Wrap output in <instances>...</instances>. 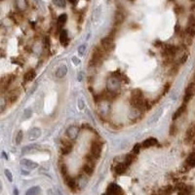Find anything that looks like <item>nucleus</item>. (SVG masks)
Wrapping results in <instances>:
<instances>
[{
  "label": "nucleus",
  "instance_id": "17",
  "mask_svg": "<svg viewBox=\"0 0 195 195\" xmlns=\"http://www.w3.org/2000/svg\"><path fill=\"white\" fill-rule=\"evenodd\" d=\"M176 54V47L171 46V45H166L165 46V55L168 57H173Z\"/></svg>",
  "mask_w": 195,
  "mask_h": 195
},
{
  "label": "nucleus",
  "instance_id": "9",
  "mask_svg": "<svg viewBox=\"0 0 195 195\" xmlns=\"http://www.w3.org/2000/svg\"><path fill=\"white\" fill-rule=\"evenodd\" d=\"M193 94H194V87H193V84H190L185 91V103L190 101V99L193 97Z\"/></svg>",
  "mask_w": 195,
  "mask_h": 195
},
{
  "label": "nucleus",
  "instance_id": "6",
  "mask_svg": "<svg viewBox=\"0 0 195 195\" xmlns=\"http://www.w3.org/2000/svg\"><path fill=\"white\" fill-rule=\"evenodd\" d=\"M102 46L103 49H105V50L110 51L111 49L113 48V46H114V41L112 39V37H109V36H107V37L103 38L102 40Z\"/></svg>",
  "mask_w": 195,
  "mask_h": 195
},
{
  "label": "nucleus",
  "instance_id": "1",
  "mask_svg": "<svg viewBox=\"0 0 195 195\" xmlns=\"http://www.w3.org/2000/svg\"><path fill=\"white\" fill-rule=\"evenodd\" d=\"M131 103L136 108L141 109L143 106H144L145 102L143 99V95L141 90H134L131 94Z\"/></svg>",
  "mask_w": 195,
  "mask_h": 195
},
{
  "label": "nucleus",
  "instance_id": "28",
  "mask_svg": "<svg viewBox=\"0 0 195 195\" xmlns=\"http://www.w3.org/2000/svg\"><path fill=\"white\" fill-rule=\"evenodd\" d=\"M139 150H141V144L139 143H137L135 146H134V148H133V153L134 154H138L139 152Z\"/></svg>",
  "mask_w": 195,
  "mask_h": 195
},
{
  "label": "nucleus",
  "instance_id": "31",
  "mask_svg": "<svg viewBox=\"0 0 195 195\" xmlns=\"http://www.w3.org/2000/svg\"><path fill=\"white\" fill-rule=\"evenodd\" d=\"M18 194H19V191H18L17 188H15V189H14V195H18Z\"/></svg>",
  "mask_w": 195,
  "mask_h": 195
},
{
  "label": "nucleus",
  "instance_id": "12",
  "mask_svg": "<svg viewBox=\"0 0 195 195\" xmlns=\"http://www.w3.org/2000/svg\"><path fill=\"white\" fill-rule=\"evenodd\" d=\"M60 42L62 43L63 45L66 46L68 43V31L66 30H62L60 31Z\"/></svg>",
  "mask_w": 195,
  "mask_h": 195
},
{
  "label": "nucleus",
  "instance_id": "34",
  "mask_svg": "<svg viewBox=\"0 0 195 195\" xmlns=\"http://www.w3.org/2000/svg\"><path fill=\"white\" fill-rule=\"evenodd\" d=\"M69 1H70V2H72V3H75L76 0H69Z\"/></svg>",
  "mask_w": 195,
  "mask_h": 195
},
{
  "label": "nucleus",
  "instance_id": "30",
  "mask_svg": "<svg viewBox=\"0 0 195 195\" xmlns=\"http://www.w3.org/2000/svg\"><path fill=\"white\" fill-rule=\"evenodd\" d=\"M176 126L175 125H173L172 127H171V132H170V134H171V135H175V134H176Z\"/></svg>",
  "mask_w": 195,
  "mask_h": 195
},
{
  "label": "nucleus",
  "instance_id": "21",
  "mask_svg": "<svg viewBox=\"0 0 195 195\" xmlns=\"http://www.w3.org/2000/svg\"><path fill=\"white\" fill-rule=\"evenodd\" d=\"M35 71L34 70H29L24 74V81H31L35 77Z\"/></svg>",
  "mask_w": 195,
  "mask_h": 195
},
{
  "label": "nucleus",
  "instance_id": "11",
  "mask_svg": "<svg viewBox=\"0 0 195 195\" xmlns=\"http://www.w3.org/2000/svg\"><path fill=\"white\" fill-rule=\"evenodd\" d=\"M64 181H65L66 185H68V186L70 188V189L75 190V188H76L77 185H76V181H75L74 179L71 178V176H68L66 178H64Z\"/></svg>",
  "mask_w": 195,
  "mask_h": 195
},
{
  "label": "nucleus",
  "instance_id": "15",
  "mask_svg": "<svg viewBox=\"0 0 195 195\" xmlns=\"http://www.w3.org/2000/svg\"><path fill=\"white\" fill-rule=\"evenodd\" d=\"M127 167H128V165L125 162L124 163H120V164H118L116 167H115V173L118 174V175L124 174L126 172V170H127Z\"/></svg>",
  "mask_w": 195,
  "mask_h": 195
},
{
  "label": "nucleus",
  "instance_id": "33",
  "mask_svg": "<svg viewBox=\"0 0 195 195\" xmlns=\"http://www.w3.org/2000/svg\"><path fill=\"white\" fill-rule=\"evenodd\" d=\"M83 49H84V46L80 47V49H79V50H80V53H81V54H83Z\"/></svg>",
  "mask_w": 195,
  "mask_h": 195
},
{
  "label": "nucleus",
  "instance_id": "8",
  "mask_svg": "<svg viewBox=\"0 0 195 195\" xmlns=\"http://www.w3.org/2000/svg\"><path fill=\"white\" fill-rule=\"evenodd\" d=\"M62 143H63V146H62V153L66 155V154H68L69 152L72 150V144L69 141H68V139H62Z\"/></svg>",
  "mask_w": 195,
  "mask_h": 195
},
{
  "label": "nucleus",
  "instance_id": "3",
  "mask_svg": "<svg viewBox=\"0 0 195 195\" xmlns=\"http://www.w3.org/2000/svg\"><path fill=\"white\" fill-rule=\"evenodd\" d=\"M185 143H195V124L192 125L187 130L185 134Z\"/></svg>",
  "mask_w": 195,
  "mask_h": 195
},
{
  "label": "nucleus",
  "instance_id": "27",
  "mask_svg": "<svg viewBox=\"0 0 195 195\" xmlns=\"http://www.w3.org/2000/svg\"><path fill=\"white\" fill-rule=\"evenodd\" d=\"M22 139H23V132H22V131H20L19 133H18L17 137H16V143H17L18 144L21 143Z\"/></svg>",
  "mask_w": 195,
  "mask_h": 195
},
{
  "label": "nucleus",
  "instance_id": "35",
  "mask_svg": "<svg viewBox=\"0 0 195 195\" xmlns=\"http://www.w3.org/2000/svg\"><path fill=\"white\" fill-rule=\"evenodd\" d=\"M102 195H109V194H102Z\"/></svg>",
  "mask_w": 195,
  "mask_h": 195
},
{
  "label": "nucleus",
  "instance_id": "36",
  "mask_svg": "<svg viewBox=\"0 0 195 195\" xmlns=\"http://www.w3.org/2000/svg\"><path fill=\"white\" fill-rule=\"evenodd\" d=\"M156 195H161V194H160V193H159V194H156Z\"/></svg>",
  "mask_w": 195,
  "mask_h": 195
},
{
  "label": "nucleus",
  "instance_id": "7",
  "mask_svg": "<svg viewBox=\"0 0 195 195\" xmlns=\"http://www.w3.org/2000/svg\"><path fill=\"white\" fill-rule=\"evenodd\" d=\"M102 50L100 48H96L93 51V55H92V60H91V64H97L98 63H100V60H102Z\"/></svg>",
  "mask_w": 195,
  "mask_h": 195
},
{
  "label": "nucleus",
  "instance_id": "14",
  "mask_svg": "<svg viewBox=\"0 0 195 195\" xmlns=\"http://www.w3.org/2000/svg\"><path fill=\"white\" fill-rule=\"evenodd\" d=\"M66 135H68V138H70V139H75L78 135V128H76L74 126L68 128V130L66 131Z\"/></svg>",
  "mask_w": 195,
  "mask_h": 195
},
{
  "label": "nucleus",
  "instance_id": "26",
  "mask_svg": "<svg viewBox=\"0 0 195 195\" xmlns=\"http://www.w3.org/2000/svg\"><path fill=\"white\" fill-rule=\"evenodd\" d=\"M60 173H62L64 178H66V176H68V168H66V166L64 165V164H63V165L60 166Z\"/></svg>",
  "mask_w": 195,
  "mask_h": 195
},
{
  "label": "nucleus",
  "instance_id": "13",
  "mask_svg": "<svg viewBox=\"0 0 195 195\" xmlns=\"http://www.w3.org/2000/svg\"><path fill=\"white\" fill-rule=\"evenodd\" d=\"M157 143H158V142L155 138H149L147 139H145V141L143 143V146L145 148H147V147H151V146L156 145Z\"/></svg>",
  "mask_w": 195,
  "mask_h": 195
},
{
  "label": "nucleus",
  "instance_id": "4",
  "mask_svg": "<svg viewBox=\"0 0 195 195\" xmlns=\"http://www.w3.org/2000/svg\"><path fill=\"white\" fill-rule=\"evenodd\" d=\"M102 152V144L99 142H94L91 145V155L95 158H99Z\"/></svg>",
  "mask_w": 195,
  "mask_h": 195
},
{
  "label": "nucleus",
  "instance_id": "23",
  "mask_svg": "<svg viewBox=\"0 0 195 195\" xmlns=\"http://www.w3.org/2000/svg\"><path fill=\"white\" fill-rule=\"evenodd\" d=\"M186 163L189 167H195V153H192L187 157Z\"/></svg>",
  "mask_w": 195,
  "mask_h": 195
},
{
  "label": "nucleus",
  "instance_id": "16",
  "mask_svg": "<svg viewBox=\"0 0 195 195\" xmlns=\"http://www.w3.org/2000/svg\"><path fill=\"white\" fill-rule=\"evenodd\" d=\"M40 135H41V131L39 129H37V128H34V129H32L28 133V137H29L30 139H37V138H39Z\"/></svg>",
  "mask_w": 195,
  "mask_h": 195
},
{
  "label": "nucleus",
  "instance_id": "18",
  "mask_svg": "<svg viewBox=\"0 0 195 195\" xmlns=\"http://www.w3.org/2000/svg\"><path fill=\"white\" fill-rule=\"evenodd\" d=\"M185 109H186V103H185V102H184V105H182L181 106H180V108H179L178 110H176V112L175 113L173 119H174V120H176V118H179V117L180 116V115L185 111Z\"/></svg>",
  "mask_w": 195,
  "mask_h": 195
},
{
  "label": "nucleus",
  "instance_id": "29",
  "mask_svg": "<svg viewBox=\"0 0 195 195\" xmlns=\"http://www.w3.org/2000/svg\"><path fill=\"white\" fill-rule=\"evenodd\" d=\"M5 176H7V179L9 180V181L13 180V176H12V174H11V172L9 170H5Z\"/></svg>",
  "mask_w": 195,
  "mask_h": 195
},
{
  "label": "nucleus",
  "instance_id": "22",
  "mask_svg": "<svg viewBox=\"0 0 195 195\" xmlns=\"http://www.w3.org/2000/svg\"><path fill=\"white\" fill-rule=\"evenodd\" d=\"M66 20H68V16H66L65 14H63V15H60L59 17V19H58V24H59V27H62L64 26V23H66Z\"/></svg>",
  "mask_w": 195,
  "mask_h": 195
},
{
  "label": "nucleus",
  "instance_id": "25",
  "mask_svg": "<svg viewBox=\"0 0 195 195\" xmlns=\"http://www.w3.org/2000/svg\"><path fill=\"white\" fill-rule=\"evenodd\" d=\"M134 160H135V157H134L133 152H132V154H128V155L126 156V158H125V163L127 164L128 166H129Z\"/></svg>",
  "mask_w": 195,
  "mask_h": 195
},
{
  "label": "nucleus",
  "instance_id": "20",
  "mask_svg": "<svg viewBox=\"0 0 195 195\" xmlns=\"http://www.w3.org/2000/svg\"><path fill=\"white\" fill-rule=\"evenodd\" d=\"M114 21L116 24L122 23V22L124 21V15L122 14L121 12H116V14H115V17H114Z\"/></svg>",
  "mask_w": 195,
  "mask_h": 195
},
{
  "label": "nucleus",
  "instance_id": "24",
  "mask_svg": "<svg viewBox=\"0 0 195 195\" xmlns=\"http://www.w3.org/2000/svg\"><path fill=\"white\" fill-rule=\"evenodd\" d=\"M66 72H68V69H66V68L64 65V66H60V68H59V69L56 72V75L58 77H64L66 74Z\"/></svg>",
  "mask_w": 195,
  "mask_h": 195
},
{
  "label": "nucleus",
  "instance_id": "2",
  "mask_svg": "<svg viewBox=\"0 0 195 195\" xmlns=\"http://www.w3.org/2000/svg\"><path fill=\"white\" fill-rule=\"evenodd\" d=\"M185 31L188 37L193 38L195 36V16L191 15L188 18V23H187Z\"/></svg>",
  "mask_w": 195,
  "mask_h": 195
},
{
  "label": "nucleus",
  "instance_id": "5",
  "mask_svg": "<svg viewBox=\"0 0 195 195\" xmlns=\"http://www.w3.org/2000/svg\"><path fill=\"white\" fill-rule=\"evenodd\" d=\"M107 194L109 195H122L123 191H122L121 187L115 184H111L107 187Z\"/></svg>",
  "mask_w": 195,
  "mask_h": 195
},
{
  "label": "nucleus",
  "instance_id": "19",
  "mask_svg": "<svg viewBox=\"0 0 195 195\" xmlns=\"http://www.w3.org/2000/svg\"><path fill=\"white\" fill-rule=\"evenodd\" d=\"M41 189L39 186H33L31 188H29V189L27 191L26 195H39Z\"/></svg>",
  "mask_w": 195,
  "mask_h": 195
},
{
  "label": "nucleus",
  "instance_id": "10",
  "mask_svg": "<svg viewBox=\"0 0 195 195\" xmlns=\"http://www.w3.org/2000/svg\"><path fill=\"white\" fill-rule=\"evenodd\" d=\"M21 164L23 167H26L27 169H35V168L38 167L37 163H35V162H33L31 160H28V159H23L21 161Z\"/></svg>",
  "mask_w": 195,
  "mask_h": 195
},
{
  "label": "nucleus",
  "instance_id": "32",
  "mask_svg": "<svg viewBox=\"0 0 195 195\" xmlns=\"http://www.w3.org/2000/svg\"><path fill=\"white\" fill-rule=\"evenodd\" d=\"M22 174H23V175H27L28 173L27 172V171H23H23H22Z\"/></svg>",
  "mask_w": 195,
  "mask_h": 195
}]
</instances>
